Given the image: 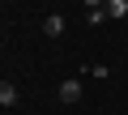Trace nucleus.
I'll list each match as a JSON object with an SVG mask.
<instances>
[{
    "instance_id": "2",
    "label": "nucleus",
    "mask_w": 128,
    "mask_h": 115,
    "mask_svg": "<svg viewBox=\"0 0 128 115\" xmlns=\"http://www.w3.org/2000/svg\"><path fill=\"white\" fill-rule=\"evenodd\" d=\"M43 34H51V38H60V34H64V17H60V13H51V17L43 21Z\"/></svg>"
},
{
    "instance_id": "1",
    "label": "nucleus",
    "mask_w": 128,
    "mask_h": 115,
    "mask_svg": "<svg viewBox=\"0 0 128 115\" xmlns=\"http://www.w3.org/2000/svg\"><path fill=\"white\" fill-rule=\"evenodd\" d=\"M81 94H86V85H81L77 77H68V81H60V102H81Z\"/></svg>"
},
{
    "instance_id": "4",
    "label": "nucleus",
    "mask_w": 128,
    "mask_h": 115,
    "mask_svg": "<svg viewBox=\"0 0 128 115\" xmlns=\"http://www.w3.org/2000/svg\"><path fill=\"white\" fill-rule=\"evenodd\" d=\"M102 9H107V17H124L128 13V0H107Z\"/></svg>"
},
{
    "instance_id": "5",
    "label": "nucleus",
    "mask_w": 128,
    "mask_h": 115,
    "mask_svg": "<svg viewBox=\"0 0 128 115\" xmlns=\"http://www.w3.org/2000/svg\"><path fill=\"white\" fill-rule=\"evenodd\" d=\"M81 4H86V9H102L107 0H81Z\"/></svg>"
},
{
    "instance_id": "3",
    "label": "nucleus",
    "mask_w": 128,
    "mask_h": 115,
    "mask_svg": "<svg viewBox=\"0 0 128 115\" xmlns=\"http://www.w3.org/2000/svg\"><path fill=\"white\" fill-rule=\"evenodd\" d=\"M17 102V85L13 81H0V107H13Z\"/></svg>"
}]
</instances>
